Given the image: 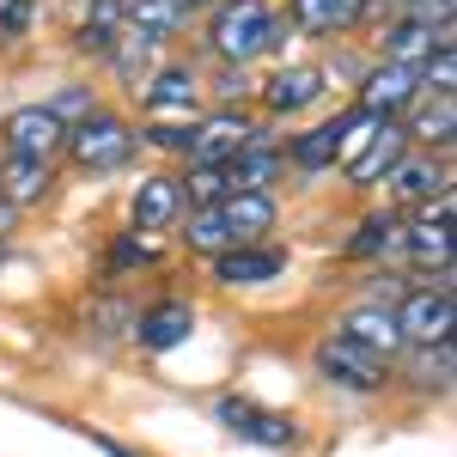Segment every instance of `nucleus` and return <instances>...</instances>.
Wrapping results in <instances>:
<instances>
[{
    "instance_id": "obj_30",
    "label": "nucleus",
    "mask_w": 457,
    "mask_h": 457,
    "mask_svg": "<svg viewBox=\"0 0 457 457\" xmlns=\"http://www.w3.org/2000/svg\"><path fill=\"white\" fill-rule=\"evenodd\" d=\"M452 6L457 0H415V19L433 25V31H445V25H452Z\"/></svg>"
},
{
    "instance_id": "obj_27",
    "label": "nucleus",
    "mask_w": 457,
    "mask_h": 457,
    "mask_svg": "<svg viewBox=\"0 0 457 457\" xmlns=\"http://www.w3.org/2000/svg\"><path fill=\"white\" fill-rule=\"evenodd\" d=\"M189 195H195L202 208L226 202V171H220V165H195V171H189Z\"/></svg>"
},
{
    "instance_id": "obj_4",
    "label": "nucleus",
    "mask_w": 457,
    "mask_h": 457,
    "mask_svg": "<svg viewBox=\"0 0 457 457\" xmlns=\"http://www.w3.org/2000/svg\"><path fill=\"white\" fill-rule=\"evenodd\" d=\"M452 323H457V299L452 287H421L396 305V329H403V348H433V342H452Z\"/></svg>"
},
{
    "instance_id": "obj_26",
    "label": "nucleus",
    "mask_w": 457,
    "mask_h": 457,
    "mask_svg": "<svg viewBox=\"0 0 457 457\" xmlns=\"http://www.w3.org/2000/svg\"><path fill=\"white\" fill-rule=\"evenodd\" d=\"M396 245V220H385V213H372L366 226H360V238H353V256H378V250H390Z\"/></svg>"
},
{
    "instance_id": "obj_2",
    "label": "nucleus",
    "mask_w": 457,
    "mask_h": 457,
    "mask_svg": "<svg viewBox=\"0 0 457 457\" xmlns=\"http://www.w3.org/2000/svg\"><path fill=\"white\" fill-rule=\"evenodd\" d=\"M262 232H275V202H269V189H256V195H226V202H213V208H195L189 213V245L202 250H220V245H256Z\"/></svg>"
},
{
    "instance_id": "obj_29",
    "label": "nucleus",
    "mask_w": 457,
    "mask_h": 457,
    "mask_svg": "<svg viewBox=\"0 0 457 457\" xmlns=\"http://www.w3.org/2000/svg\"><path fill=\"white\" fill-rule=\"evenodd\" d=\"M31 25V0H0V37H25Z\"/></svg>"
},
{
    "instance_id": "obj_1",
    "label": "nucleus",
    "mask_w": 457,
    "mask_h": 457,
    "mask_svg": "<svg viewBox=\"0 0 457 457\" xmlns=\"http://www.w3.org/2000/svg\"><path fill=\"white\" fill-rule=\"evenodd\" d=\"M287 25L262 6V0H220V12H213V55L220 62H232V68H245L256 55H269V49H281Z\"/></svg>"
},
{
    "instance_id": "obj_24",
    "label": "nucleus",
    "mask_w": 457,
    "mask_h": 457,
    "mask_svg": "<svg viewBox=\"0 0 457 457\" xmlns=\"http://www.w3.org/2000/svg\"><path fill=\"white\" fill-rule=\"evenodd\" d=\"M421 146H452V135H457V110H452V98H433V104L415 116V129H409Z\"/></svg>"
},
{
    "instance_id": "obj_9",
    "label": "nucleus",
    "mask_w": 457,
    "mask_h": 457,
    "mask_svg": "<svg viewBox=\"0 0 457 457\" xmlns=\"http://www.w3.org/2000/svg\"><path fill=\"white\" fill-rule=\"evenodd\" d=\"M250 141H256V129H250L245 116L226 110V116H208L202 129H189V159H195V165H226V159H238Z\"/></svg>"
},
{
    "instance_id": "obj_32",
    "label": "nucleus",
    "mask_w": 457,
    "mask_h": 457,
    "mask_svg": "<svg viewBox=\"0 0 457 457\" xmlns=\"http://www.w3.org/2000/svg\"><path fill=\"white\" fill-rule=\"evenodd\" d=\"M6 232H12V208L0 202V238H6Z\"/></svg>"
},
{
    "instance_id": "obj_13",
    "label": "nucleus",
    "mask_w": 457,
    "mask_h": 457,
    "mask_svg": "<svg viewBox=\"0 0 457 457\" xmlns=\"http://www.w3.org/2000/svg\"><path fill=\"white\" fill-rule=\"evenodd\" d=\"M281 269H287L281 250H256V245H238V250L213 256V281H226V287H262V281H275Z\"/></svg>"
},
{
    "instance_id": "obj_31",
    "label": "nucleus",
    "mask_w": 457,
    "mask_h": 457,
    "mask_svg": "<svg viewBox=\"0 0 457 457\" xmlns=\"http://www.w3.org/2000/svg\"><path fill=\"white\" fill-rule=\"evenodd\" d=\"M177 12H183V19H189V12H195V6H213V0H171Z\"/></svg>"
},
{
    "instance_id": "obj_14",
    "label": "nucleus",
    "mask_w": 457,
    "mask_h": 457,
    "mask_svg": "<svg viewBox=\"0 0 457 457\" xmlns=\"http://www.w3.org/2000/svg\"><path fill=\"white\" fill-rule=\"evenodd\" d=\"M323 79H329L323 68L293 62V68H281L269 86H262V98H269V110H275V116H293V110H305V104H317V98H323Z\"/></svg>"
},
{
    "instance_id": "obj_25",
    "label": "nucleus",
    "mask_w": 457,
    "mask_h": 457,
    "mask_svg": "<svg viewBox=\"0 0 457 457\" xmlns=\"http://www.w3.org/2000/svg\"><path fill=\"white\" fill-rule=\"evenodd\" d=\"M415 385H452V342H433V348L415 360Z\"/></svg>"
},
{
    "instance_id": "obj_6",
    "label": "nucleus",
    "mask_w": 457,
    "mask_h": 457,
    "mask_svg": "<svg viewBox=\"0 0 457 457\" xmlns=\"http://www.w3.org/2000/svg\"><path fill=\"white\" fill-rule=\"evenodd\" d=\"M0 141H6V159H43L49 165V153L68 146V122L49 104H25L0 122Z\"/></svg>"
},
{
    "instance_id": "obj_16",
    "label": "nucleus",
    "mask_w": 457,
    "mask_h": 457,
    "mask_svg": "<svg viewBox=\"0 0 457 457\" xmlns=\"http://www.w3.org/2000/svg\"><path fill=\"white\" fill-rule=\"evenodd\" d=\"M439 49H452V25L433 31L421 19H403V25L385 37V62H396V68H421L427 55H439Z\"/></svg>"
},
{
    "instance_id": "obj_3",
    "label": "nucleus",
    "mask_w": 457,
    "mask_h": 457,
    "mask_svg": "<svg viewBox=\"0 0 457 457\" xmlns=\"http://www.w3.org/2000/svg\"><path fill=\"white\" fill-rule=\"evenodd\" d=\"M68 146H73V159H79L86 171H116V165H129V153H135V129H129L122 116L92 110L79 129H68Z\"/></svg>"
},
{
    "instance_id": "obj_8",
    "label": "nucleus",
    "mask_w": 457,
    "mask_h": 457,
    "mask_svg": "<svg viewBox=\"0 0 457 457\" xmlns=\"http://www.w3.org/2000/svg\"><path fill=\"white\" fill-rule=\"evenodd\" d=\"M342 342L353 348H366L372 360H390V353H403V329H396V312L390 305H353L342 317V329H336Z\"/></svg>"
},
{
    "instance_id": "obj_21",
    "label": "nucleus",
    "mask_w": 457,
    "mask_h": 457,
    "mask_svg": "<svg viewBox=\"0 0 457 457\" xmlns=\"http://www.w3.org/2000/svg\"><path fill=\"white\" fill-rule=\"evenodd\" d=\"M122 19H129V37H141V43H165V37L183 31V12L171 0H129Z\"/></svg>"
},
{
    "instance_id": "obj_10",
    "label": "nucleus",
    "mask_w": 457,
    "mask_h": 457,
    "mask_svg": "<svg viewBox=\"0 0 457 457\" xmlns=\"http://www.w3.org/2000/svg\"><path fill=\"white\" fill-rule=\"evenodd\" d=\"M415 92H421V68H396V62H385V68L366 73V86H360V110L390 122V110H403Z\"/></svg>"
},
{
    "instance_id": "obj_33",
    "label": "nucleus",
    "mask_w": 457,
    "mask_h": 457,
    "mask_svg": "<svg viewBox=\"0 0 457 457\" xmlns=\"http://www.w3.org/2000/svg\"><path fill=\"white\" fill-rule=\"evenodd\" d=\"M104 452L110 457H141V452H129V445H110V439H104Z\"/></svg>"
},
{
    "instance_id": "obj_5",
    "label": "nucleus",
    "mask_w": 457,
    "mask_h": 457,
    "mask_svg": "<svg viewBox=\"0 0 457 457\" xmlns=\"http://www.w3.org/2000/svg\"><path fill=\"white\" fill-rule=\"evenodd\" d=\"M213 421L226 427L232 439H250V445H275V452L299 439L293 415H281V409H262V403H250V396H220V403H213Z\"/></svg>"
},
{
    "instance_id": "obj_12",
    "label": "nucleus",
    "mask_w": 457,
    "mask_h": 457,
    "mask_svg": "<svg viewBox=\"0 0 457 457\" xmlns=\"http://www.w3.org/2000/svg\"><path fill=\"white\" fill-rule=\"evenodd\" d=\"M360 19H366V0H293L281 25H293L305 37H336L348 25H360Z\"/></svg>"
},
{
    "instance_id": "obj_28",
    "label": "nucleus",
    "mask_w": 457,
    "mask_h": 457,
    "mask_svg": "<svg viewBox=\"0 0 457 457\" xmlns=\"http://www.w3.org/2000/svg\"><path fill=\"white\" fill-rule=\"evenodd\" d=\"M49 110H55L62 122H68V116H79V122H86V116H92L98 104H92V86H68V92H62V98H55Z\"/></svg>"
},
{
    "instance_id": "obj_18",
    "label": "nucleus",
    "mask_w": 457,
    "mask_h": 457,
    "mask_svg": "<svg viewBox=\"0 0 457 457\" xmlns=\"http://www.w3.org/2000/svg\"><path fill=\"white\" fill-rule=\"evenodd\" d=\"M445 226H452V195H439V208H427L415 226H409V256L415 262H433V269H452V238H445Z\"/></svg>"
},
{
    "instance_id": "obj_17",
    "label": "nucleus",
    "mask_w": 457,
    "mask_h": 457,
    "mask_svg": "<svg viewBox=\"0 0 457 457\" xmlns=\"http://www.w3.org/2000/svg\"><path fill=\"white\" fill-rule=\"evenodd\" d=\"M177 213H183V183L177 177H141V189H135V226L141 232H165Z\"/></svg>"
},
{
    "instance_id": "obj_7",
    "label": "nucleus",
    "mask_w": 457,
    "mask_h": 457,
    "mask_svg": "<svg viewBox=\"0 0 457 457\" xmlns=\"http://www.w3.org/2000/svg\"><path fill=\"white\" fill-rule=\"evenodd\" d=\"M317 372H323L329 385H342V390H378L385 385V360H372L366 348H353L342 336H329V342L317 348Z\"/></svg>"
},
{
    "instance_id": "obj_15",
    "label": "nucleus",
    "mask_w": 457,
    "mask_h": 457,
    "mask_svg": "<svg viewBox=\"0 0 457 457\" xmlns=\"http://www.w3.org/2000/svg\"><path fill=\"white\" fill-rule=\"evenodd\" d=\"M189 329H195V312L183 305V299H165V305H153V312L135 323V342L153 353H171L177 342H189Z\"/></svg>"
},
{
    "instance_id": "obj_20",
    "label": "nucleus",
    "mask_w": 457,
    "mask_h": 457,
    "mask_svg": "<svg viewBox=\"0 0 457 457\" xmlns=\"http://www.w3.org/2000/svg\"><path fill=\"white\" fill-rule=\"evenodd\" d=\"M43 195H49V165H43V159H6V165H0V202L12 213L43 202Z\"/></svg>"
},
{
    "instance_id": "obj_19",
    "label": "nucleus",
    "mask_w": 457,
    "mask_h": 457,
    "mask_svg": "<svg viewBox=\"0 0 457 457\" xmlns=\"http://www.w3.org/2000/svg\"><path fill=\"white\" fill-rule=\"evenodd\" d=\"M390 189L409 202H433V195H445V165H433V153H403L390 165Z\"/></svg>"
},
{
    "instance_id": "obj_23",
    "label": "nucleus",
    "mask_w": 457,
    "mask_h": 457,
    "mask_svg": "<svg viewBox=\"0 0 457 457\" xmlns=\"http://www.w3.org/2000/svg\"><path fill=\"white\" fill-rule=\"evenodd\" d=\"M189 104H195V73H189V68L153 73V86H146V110H189Z\"/></svg>"
},
{
    "instance_id": "obj_22",
    "label": "nucleus",
    "mask_w": 457,
    "mask_h": 457,
    "mask_svg": "<svg viewBox=\"0 0 457 457\" xmlns=\"http://www.w3.org/2000/svg\"><path fill=\"white\" fill-rule=\"evenodd\" d=\"M336 159H342V116L323 122V129H305V135L293 141V165H299V171H323V165H336Z\"/></svg>"
},
{
    "instance_id": "obj_11",
    "label": "nucleus",
    "mask_w": 457,
    "mask_h": 457,
    "mask_svg": "<svg viewBox=\"0 0 457 457\" xmlns=\"http://www.w3.org/2000/svg\"><path fill=\"white\" fill-rule=\"evenodd\" d=\"M409 153V129H396V122H378L372 135H366V146L348 159V183H378V177H390V165Z\"/></svg>"
}]
</instances>
